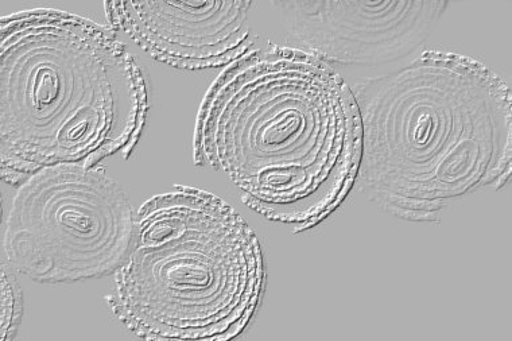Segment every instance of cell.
<instances>
[{
  "label": "cell",
  "instance_id": "cell-5",
  "mask_svg": "<svg viewBox=\"0 0 512 341\" xmlns=\"http://www.w3.org/2000/svg\"><path fill=\"white\" fill-rule=\"evenodd\" d=\"M133 205L103 166H46L18 185L3 226L5 261L44 285L115 274L133 243Z\"/></svg>",
  "mask_w": 512,
  "mask_h": 341
},
{
  "label": "cell",
  "instance_id": "cell-7",
  "mask_svg": "<svg viewBox=\"0 0 512 341\" xmlns=\"http://www.w3.org/2000/svg\"><path fill=\"white\" fill-rule=\"evenodd\" d=\"M254 2H108V22L157 61L184 71L220 68L254 48Z\"/></svg>",
  "mask_w": 512,
  "mask_h": 341
},
{
  "label": "cell",
  "instance_id": "cell-1",
  "mask_svg": "<svg viewBox=\"0 0 512 341\" xmlns=\"http://www.w3.org/2000/svg\"><path fill=\"white\" fill-rule=\"evenodd\" d=\"M362 119L351 85L298 48L252 49L228 65L201 103L199 168L226 173L243 203L304 232L355 188Z\"/></svg>",
  "mask_w": 512,
  "mask_h": 341
},
{
  "label": "cell",
  "instance_id": "cell-2",
  "mask_svg": "<svg viewBox=\"0 0 512 341\" xmlns=\"http://www.w3.org/2000/svg\"><path fill=\"white\" fill-rule=\"evenodd\" d=\"M352 88L362 119L356 188L394 219L437 223L512 173V102L483 62L425 50Z\"/></svg>",
  "mask_w": 512,
  "mask_h": 341
},
{
  "label": "cell",
  "instance_id": "cell-4",
  "mask_svg": "<svg viewBox=\"0 0 512 341\" xmlns=\"http://www.w3.org/2000/svg\"><path fill=\"white\" fill-rule=\"evenodd\" d=\"M265 284L246 220L212 193L176 186L139 208L107 301L142 339L231 340L254 319Z\"/></svg>",
  "mask_w": 512,
  "mask_h": 341
},
{
  "label": "cell",
  "instance_id": "cell-8",
  "mask_svg": "<svg viewBox=\"0 0 512 341\" xmlns=\"http://www.w3.org/2000/svg\"><path fill=\"white\" fill-rule=\"evenodd\" d=\"M23 316L21 286L15 278L13 267L2 263V335L0 340H13Z\"/></svg>",
  "mask_w": 512,
  "mask_h": 341
},
{
  "label": "cell",
  "instance_id": "cell-6",
  "mask_svg": "<svg viewBox=\"0 0 512 341\" xmlns=\"http://www.w3.org/2000/svg\"><path fill=\"white\" fill-rule=\"evenodd\" d=\"M287 36L341 67L374 68L405 60L432 36L448 10L442 0H277Z\"/></svg>",
  "mask_w": 512,
  "mask_h": 341
},
{
  "label": "cell",
  "instance_id": "cell-3",
  "mask_svg": "<svg viewBox=\"0 0 512 341\" xmlns=\"http://www.w3.org/2000/svg\"><path fill=\"white\" fill-rule=\"evenodd\" d=\"M149 112L146 80L115 31L56 9L0 19V176L127 160Z\"/></svg>",
  "mask_w": 512,
  "mask_h": 341
}]
</instances>
